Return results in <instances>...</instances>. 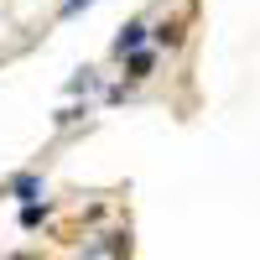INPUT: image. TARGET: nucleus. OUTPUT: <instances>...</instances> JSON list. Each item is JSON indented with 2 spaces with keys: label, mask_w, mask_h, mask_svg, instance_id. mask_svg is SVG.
I'll return each instance as SVG.
<instances>
[{
  "label": "nucleus",
  "mask_w": 260,
  "mask_h": 260,
  "mask_svg": "<svg viewBox=\"0 0 260 260\" xmlns=\"http://www.w3.org/2000/svg\"><path fill=\"white\" fill-rule=\"evenodd\" d=\"M141 42H146V26H141V21H130V26H125V31L115 37V52L125 57V52H136V47H141Z\"/></svg>",
  "instance_id": "obj_1"
},
{
  "label": "nucleus",
  "mask_w": 260,
  "mask_h": 260,
  "mask_svg": "<svg viewBox=\"0 0 260 260\" xmlns=\"http://www.w3.org/2000/svg\"><path fill=\"white\" fill-rule=\"evenodd\" d=\"M11 192H16V198H26V203H31L37 192H42V182H37V177H16V182H11Z\"/></svg>",
  "instance_id": "obj_2"
},
{
  "label": "nucleus",
  "mask_w": 260,
  "mask_h": 260,
  "mask_svg": "<svg viewBox=\"0 0 260 260\" xmlns=\"http://www.w3.org/2000/svg\"><path fill=\"white\" fill-rule=\"evenodd\" d=\"M146 73H151V52L136 47V52H130V78H146Z\"/></svg>",
  "instance_id": "obj_3"
},
{
  "label": "nucleus",
  "mask_w": 260,
  "mask_h": 260,
  "mask_svg": "<svg viewBox=\"0 0 260 260\" xmlns=\"http://www.w3.org/2000/svg\"><path fill=\"white\" fill-rule=\"evenodd\" d=\"M42 213H47L42 203H26V208H21V224H26V229H37V224H42Z\"/></svg>",
  "instance_id": "obj_4"
},
{
  "label": "nucleus",
  "mask_w": 260,
  "mask_h": 260,
  "mask_svg": "<svg viewBox=\"0 0 260 260\" xmlns=\"http://www.w3.org/2000/svg\"><path fill=\"white\" fill-rule=\"evenodd\" d=\"M89 6V0H68V6H62V16H73V11H83Z\"/></svg>",
  "instance_id": "obj_5"
},
{
  "label": "nucleus",
  "mask_w": 260,
  "mask_h": 260,
  "mask_svg": "<svg viewBox=\"0 0 260 260\" xmlns=\"http://www.w3.org/2000/svg\"><path fill=\"white\" fill-rule=\"evenodd\" d=\"M11 260H31V255H11Z\"/></svg>",
  "instance_id": "obj_6"
}]
</instances>
